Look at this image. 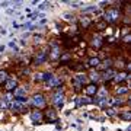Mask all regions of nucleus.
Masks as SVG:
<instances>
[{"mask_svg": "<svg viewBox=\"0 0 131 131\" xmlns=\"http://www.w3.org/2000/svg\"><path fill=\"white\" fill-rule=\"evenodd\" d=\"M79 80L80 82H83V83H86V77H83V76H79Z\"/></svg>", "mask_w": 131, "mask_h": 131, "instance_id": "obj_24", "label": "nucleus"}, {"mask_svg": "<svg viewBox=\"0 0 131 131\" xmlns=\"http://www.w3.org/2000/svg\"><path fill=\"white\" fill-rule=\"evenodd\" d=\"M105 26H106V24H105V22H99V24L96 25L98 31H102V29H105Z\"/></svg>", "mask_w": 131, "mask_h": 131, "instance_id": "obj_17", "label": "nucleus"}, {"mask_svg": "<svg viewBox=\"0 0 131 131\" xmlns=\"http://www.w3.org/2000/svg\"><path fill=\"white\" fill-rule=\"evenodd\" d=\"M48 84H50L51 88H54V86H60V84H61L60 77H51V79L48 80Z\"/></svg>", "mask_w": 131, "mask_h": 131, "instance_id": "obj_9", "label": "nucleus"}, {"mask_svg": "<svg viewBox=\"0 0 131 131\" xmlns=\"http://www.w3.org/2000/svg\"><path fill=\"white\" fill-rule=\"evenodd\" d=\"M99 64H101L99 58H90V60H89V66H90V67H98Z\"/></svg>", "mask_w": 131, "mask_h": 131, "instance_id": "obj_14", "label": "nucleus"}, {"mask_svg": "<svg viewBox=\"0 0 131 131\" xmlns=\"http://www.w3.org/2000/svg\"><path fill=\"white\" fill-rule=\"evenodd\" d=\"M70 69H73V70H76V71H82V70H84V67L82 64H76V66H70Z\"/></svg>", "mask_w": 131, "mask_h": 131, "instance_id": "obj_16", "label": "nucleus"}, {"mask_svg": "<svg viewBox=\"0 0 131 131\" xmlns=\"http://www.w3.org/2000/svg\"><path fill=\"white\" fill-rule=\"evenodd\" d=\"M96 90H98L96 84H89V86L86 88V93L88 95H93V93H96Z\"/></svg>", "mask_w": 131, "mask_h": 131, "instance_id": "obj_11", "label": "nucleus"}, {"mask_svg": "<svg viewBox=\"0 0 131 131\" xmlns=\"http://www.w3.org/2000/svg\"><path fill=\"white\" fill-rule=\"evenodd\" d=\"M31 117H32V119L34 121H41V118H42V115H41V112L39 111H34L32 114H31Z\"/></svg>", "mask_w": 131, "mask_h": 131, "instance_id": "obj_12", "label": "nucleus"}, {"mask_svg": "<svg viewBox=\"0 0 131 131\" xmlns=\"http://www.w3.org/2000/svg\"><path fill=\"white\" fill-rule=\"evenodd\" d=\"M35 80H42V74H37L35 76Z\"/></svg>", "mask_w": 131, "mask_h": 131, "instance_id": "obj_25", "label": "nucleus"}, {"mask_svg": "<svg viewBox=\"0 0 131 131\" xmlns=\"http://www.w3.org/2000/svg\"><path fill=\"white\" fill-rule=\"evenodd\" d=\"M121 117L124 118V119H130V114H128V112H125V114H122Z\"/></svg>", "mask_w": 131, "mask_h": 131, "instance_id": "obj_21", "label": "nucleus"}, {"mask_svg": "<svg viewBox=\"0 0 131 131\" xmlns=\"http://www.w3.org/2000/svg\"><path fill=\"white\" fill-rule=\"evenodd\" d=\"M45 117H47V119H50V121H56L57 119V111H54L52 108H48L47 111H45Z\"/></svg>", "mask_w": 131, "mask_h": 131, "instance_id": "obj_3", "label": "nucleus"}, {"mask_svg": "<svg viewBox=\"0 0 131 131\" xmlns=\"http://www.w3.org/2000/svg\"><path fill=\"white\" fill-rule=\"evenodd\" d=\"M58 56V50H54V51H52V57H57Z\"/></svg>", "mask_w": 131, "mask_h": 131, "instance_id": "obj_26", "label": "nucleus"}, {"mask_svg": "<svg viewBox=\"0 0 131 131\" xmlns=\"http://www.w3.org/2000/svg\"><path fill=\"white\" fill-rule=\"evenodd\" d=\"M114 79L117 80V82H124V80L128 79V73H125V71H122V73H117Z\"/></svg>", "mask_w": 131, "mask_h": 131, "instance_id": "obj_8", "label": "nucleus"}, {"mask_svg": "<svg viewBox=\"0 0 131 131\" xmlns=\"http://www.w3.org/2000/svg\"><path fill=\"white\" fill-rule=\"evenodd\" d=\"M111 64H112V61H111V60H105L102 64H99L98 67H102V69H105V70H106V69H109V67H111Z\"/></svg>", "mask_w": 131, "mask_h": 131, "instance_id": "obj_15", "label": "nucleus"}, {"mask_svg": "<svg viewBox=\"0 0 131 131\" xmlns=\"http://www.w3.org/2000/svg\"><path fill=\"white\" fill-rule=\"evenodd\" d=\"M52 77V74H50V73H44L42 74V80H50Z\"/></svg>", "mask_w": 131, "mask_h": 131, "instance_id": "obj_18", "label": "nucleus"}, {"mask_svg": "<svg viewBox=\"0 0 131 131\" xmlns=\"http://www.w3.org/2000/svg\"><path fill=\"white\" fill-rule=\"evenodd\" d=\"M6 80H7V71L2 70L0 71V83H5Z\"/></svg>", "mask_w": 131, "mask_h": 131, "instance_id": "obj_13", "label": "nucleus"}, {"mask_svg": "<svg viewBox=\"0 0 131 131\" xmlns=\"http://www.w3.org/2000/svg\"><path fill=\"white\" fill-rule=\"evenodd\" d=\"M7 106V103L5 102V101H2V102H0V108H6Z\"/></svg>", "mask_w": 131, "mask_h": 131, "instance_id": "obj_23", "label": "nucleus"}, {"mask_svg": "<svg viewBox=\"0 0 131 131\" xmlns=\"http://www.w3.org/2000/svg\"><path fill=\"white\" fill-rule=\"evenodd\" d=\"M119 18V10L118 9H108L106 12H105V24L106 22H115L117 19Z\"/></svg>", "mask_w": 131, "mask_h": 131, "instance_id": "obj_1", "label": "nucleus"}, {"mask_svg": "<svg viewBox=\"0 0 131 131\" xmlns=\"http://www.w3.org/2000/svg\"><path fill=\"white\" fill-rule=\"evenodd\" d=\"M124 42H130V37H128V35H127V37L124 38Z\"/></svg>", "mask_w": 131, "mask_h": 131, "instance_id": "obj_28", "label": "nucleus"}, {"mask_svg": "<svg viewBox=\"0 0 131 131\" xmlns=\"http://www.w3.org/2000/svg\"><path fill=\"white\" fill-rule=\"evenodd\" d=\"M45 58H47V54H45L44 51L38 52V56L35 57V64H41V63H44V61H45Z\"/></svg>", "mask_w": 131, "mask_h": 131, "instance_id": "obj_5", "label": "nucleus"}, {"mask_svg": "<svg viewBox=\"0 0 131 131\" xmlns=\"http://www.w3.org/2000/svg\"><path fill=\"white\" fill-rule=\"evenodd\" d=\"M63 95H60V93H57L56 96H54V103H56L57 106H61L63 105Z\"/></svg>", "mask_w": 131, "mask_h": 131, "instance_id": "obj_10", "label": "nucleus"}, {"mask_svg": "<svg viewBox=\"0 0 131 131\" xmlns=\"http://www.w3.org/2000/svg\"><path fill=\"white\" fill-rule=\"evenodd\" d=\"M32 103L35 106H44L45 105V101H44V96L42 95H35L32 99Z\"/></svg>", "mask_w": 131, "mask_h": 131, "instance_id": "obj_2", "label": "nucleus"}, {"mask_svg": "<svg viewBox=\"0 0 131 131\" xmlns=\"http://www.w3.org/2000/svg\"><path fill=\"white\" fill-rule=\"evenodd\" d=\"M117 92H118V93H125V92H127V88H121V89H118Z\"/></svg>", "mask_w": 131, "mask_h": 131, "instance_id": "obj_22", "label": "nucleus"}, {"mask_svg": "<svg viewBox=\"0 0 131 131\" xmlns=\"http://www.w3.org/2000/svg\"><path fill=\"white\" fill-rule=\"evenodd\" d=\"M108 114H109V115H114L115 112H114V109H108Z\"/></svg>", "mask_w": 131, "mask_h": 131, "instance_id": "obj_27", "label": "nucleus"}, {"mask_svg": "<svg viewBox=\"0 0 131 131\" xmlns=\"http://www.w3.org/2000/svg\"><path fill=\"white\" fill-rule=\"evenodd\" d=\"M115 74H117V71L114 70V69H108V70H105V73H103V79L112 80L114 77H115Z\"/></svg>", "mask_w": 131, "mask_h": 131, "instance_id": "obj_4", "label": "nucleus"}, {"mask_svg": "<svg viewBox=\"0 0 131 131\" xmlns=\"http://www.w3.org/2000/svg\"><path fill=\"white\" fill-rule=\"evenodd\" d=\"M12 109H15L16 112H25V111H26V108H25L22 103H19V102H15L13 105H12Z\"/></svg>", "mask_w": 131, "mask_h": 131, "instance_id": "obj_7", "label": "nucleus"}, {"mask_svg": "<svg viewBox=\"0 0 131 131\" xmlns=\"http://www.w3.org/2000/svg\"><path fill=\"white\" fill-rule=\"evenodd\" d=\"M90 79H92V80H98L99 79V74L96 73V71H93V73L90 74Z\"/></svg>", "mask_w": 131, "mask_h": 131, "instance_id": "obj_19", "label": "nucleus"}, {"mask_svg": "<svg viewBox=\"0 0 131 131\" xmlns=\"http://www.w3.org/2000/svg\"><path fill=\"white\" fill-rule=\"evenodd\" d=\"M16 86H18V82H16V80H13V79L6 80V89H7V90L16 89Z\"/></svg>", "mask_w": 131, "mask_h": 131, "instance_id": "obj_6", "label": "nucleus"}, {"mask_svg": "<svg viewBox=\"0 0 131 131\" xmlns=\"http://www.w3.org/2000/svg\"><path fill=\"white\" fill-rule=\"evenodd\" d=\"M60 60H61V61H67V60H70V54H66V56H63V57L60 58Z\"/></svg>", "mask_w": 131, "mask_h": 131, "instance_id": "obj_20", "label": "nucleus"}]
</instances>
